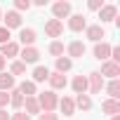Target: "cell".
Here are the masks:
<instances>
[{"label":"cell","mask_w":120,"mask_h":120,"mask_svg":"<svg viewBox=\"0 0 120 120\" xmlns=\"http://www.w3.org/2000/svg\"><path fill=\"white\" fill-rule=\"evenodd\" d=\"M104 85H106V80L101 78L99 71H92V73L87 75V92H90V94H101Z\"/></svg>","instance_id":"3957f363"},{"label":"cell","mask_w":120,"mask_h":120,"mask_svg":"<svg viewBox=\"0 0 120 120\" xmlns=\"http://www.w3.org/2000/svg\"><path fill=\"white\" fill-rule=\"evenodd\" d=\"M71 87H73V92L75 94H87V75H75L73 80H71Z\"/></svg>","instance_id":"ffe728a7"},{"label":"cell","mask_w":120,"mask_h":120,"mask_svg":"<svg viewBox=\"0 0 120 120\" xmlns=\"http://www.w3.org/2000/svg\"><path fill=\"white\" fill-rule=\"evenodd\" d=\"M85 38L92 40V42H101V40L106 38V31H104L101 24H87V28H85Z\"/></svg>","instance_id":"52a82bcc"},{"label":"cell","mask_w":120,"mask_h":120,"mask_svg":"<svg viewBox=\"0 0 120 120\" xmlns=\"http://www.w3.org/2000/svg\"><path fill=\"white\" fill-rule=\"evenodd\" d=\"M49 73H52V71H49L47 66H35V68H33V78H31V80H33L35 85H38V82H45V80L49 78Z\"/></svg>","instance_id":"d4e9b609"},{"label":"cell","mask_w":120,"mask_h":120,"mask_svg":"<svg viewBox=\"0 0 120 120\" xmlns=\"http://www.w3.org/2000/svg\"><path fill=\"white\" fill-rule=\"evenodd\" d=\"M35 99H38V104H40V111H42V113H54V108L59 106V97H56V92H52V90L38 92V94H35Z\"/></svg>","instance_id":"6da1fadb"},{"label":"cell","mask_w":120,"mask_h":120,"mask_svg":"<svg viewBox=\"0 0 120 120\" xmlns=\"http://www.w3.org/2000/svg\"><path fill=\"white\" fill-rule=\"evenodd\" d=\"M19 49H21V45L17 40H10L5 45H0V56L3 59H14V56H19Z\"/></svg>","instance_id":"30bf717a"},{"label":"cell","mask_w":120,"mask_h":120,"mask_svg":"<svg viewBox=\"0 0 120 120\" xmlns=\"http://www.w3.org/2000/svg\"><path fill=\"white\" fill-rule=\"evenodd\" d=\"M10 40H12V31H7L5 26H0V45H5Z\"/></svg>","instance_id":"f546056e"},{"label":"cell","mask_w":120,"mask_h":120,"mask_svg":"<svg viewBox=\"0 0 120 120\" xmlns=\"http://www.w3.org/2000/svg\"><path fill=\"white\" fill-rule=\"evenodd\" d=\"M38 40V33H35V28H19V45L21 47H33V42Z\"/></svg>","instance_id":"9c48e42d"},{"label":"cell","mask_w":120,"mask_h":120,"mask_svg":"<svg viewBox=\"0 0 120 120\" xmlns=\"http://www.w3.org/2000/svg\"><path fill=\"white\" fill-rule=\"evenodd\" d=\"M47 82H49V90L52 92H56V90H66V85H68V80H66V75H61V73H49V78H47Z\"/></svg>","instance_id":"4fadbf2b"},{"label":"cell","mask_w":120,"mask_h":120,"mask_svg":"<svg viewBox=\"0 0 120 120\" xmlns=\"http://www.w3.org/2000/svg\"><path fill=\"white\" fill-rule=\"evenodd\" d=\"M59 111H61L64 115H75V104H73V97H64V99H59Z\"/></svg>","instance_id":"d6986e66"},{"label":"cell","mask_w":120,"mask_h":120,"mask_svg":"<svg viewBox=\"0 0 120 120\" xmlns=\"http://www.w3.org/2000/svg\"><path fill=\"white\" fill-rule=\"evenodd\" d=\"M0 120H10V113H7V108H0Z\"/></svg>","instance_id":"e575fe53"},{"label":"cell","mask_w":120,"mask_h":120,"mask_svg":"<svg viewBox=\"0 0 120 120\" xmlns=\"http://www.w3.org/2000/svg\"><path fill=\"white\" fill-rule=\"evenodd\" d=\"M21 111H24L26 115H40V113H42V111H40V104H38L35 97H24V106H21Z\"/></svg>","instance_id":"9a60e30c"},{"label":"cell","mask_w":120,"mask_h":120,"mask_svg":"<svg viewBox=\"0 0 120 120\" xmlns=\"http://www.w3.org/2000/svg\"><path fill=\"white\" fill-rule=\"evenodd\" d=\"M3 26H5L7 31H12V28H21V14L14 12V10L3 12Z\"/></svg>","instance_id":"8992f818"},{"label":"cell","mask_w":120,"mask_h":120,"mask_svg":"<svg viewBox=\"0 0 120 120\" xmlns=\"http://www.w3.org/2000/svg\"><path fill=\"white\" fill-rule=\"evenodd\" d=\"M85 28H87V19H85V14H71V17H68V31L80 33V31H85Z\"/></svg>","instance_id":"7c38bea8"},{"label":"cell","mask_w":120,"mask_h":120,"mask_svg":"<svg viewBox=\"0 0 120 120\" xmlns=\"http://www.w3.org/2000/svg\"><path fill=\"white\" fill-rule=\"evenodd\" d=\"M5 68H7V59H3V56H0V73H3Z\"/></svg>","instance_id":"8d00e7d4"},{"label":"cell","mask_w":120,"mask_h":120,"mask_svg":"<svg viewBox=\"0 0 120 120\" xmlns=\"http://www.w3.org/2000/svg\"><path fill=\"white\" fill-rule=\"evenodd\" d=\"M104 90H106L108 99H115V101H120V80H118V78H115V80H108V82L104 85Z\"/></svg>","instance_id":"44dd1931"},{"label":"cell","mask_w":120,"mask_h":120,"mask_svg":"<svg viewBox=\"0 0 120 120\" xmlns=\"http://www.w3.org/2000/svg\"><path fill=\"white\" fill-rule=\"evenodd\" d=\"M47 52H49L54 59H59V56H64L66 47H64V42H61V40H52V42H49V47H47Z\"/></svg>","instance_id":"4316f807"},{"label":"cell","mask_w":120,"mask_h":120,"mask_svg":"<svg viewBox=\"0 0 120 120\" xmlns=\"http://www.w3.org/2000/svg\"><path fill=\"white\" fill-rule=\"evenodd\" d=\"M31 5H35V7H47V0H35V3H31Z\"/></svg>","instance_id":"d590c367"},{"label":"cell","mask_w":120,"mask_h":120,"mask_svg":"<svg viewBox=\"0 0 120 120\" xmlns=\"http://www.w3.org/2000/svg\"><path fill=\"white\" fill-rule=\"evenodd\" d=\"M45 35L47 38H61L64 35V21H56V19H47L45 21Z\"/></svg>","instance_id":"277c9868"},{"label":"cell","mask_w":120,"mask_h":120,"mask_svg":"<svg viewBox=\"0 0 120 120\" xmlns=\"http://www.w3.org/2000/svg\"><path fill=\"white\" fill-rule=\"evenodd\" d=\"M10 106H12L14 111H21V106H24V94H21L17 87L10 92Z\"/></svg>","instance_id":"484cf974"},{"label":"cell","mask_w":120,"mask_h":120,"mask_svg":"<svg viewBox=\"0 0 120 120\" xmlns=\"http://www.w3.org/2000/svg\"><path fill=\"white\" fill-rule=\"evenodd\" d=\"M10 120H31V115H26L24 111H17V113L10 115Z\"/></svg>","instance_id":"d6a6232c"},{"label":"cell","mask_w":120,"mask_h":120,"mask_svg":"<svg viewBox=\"0 0 120 120\" xmlns=\"http://www.w3.org/2000/svg\"><path fill=\"white\" fill-rule=\"evenodd\" d=\"M101 113H106V115H120V101H115V99H104L101 101Z\"/></svg>","instance_id":"e0dca14e"},{"label":"cell","mask_w":120,"mask_h":120,"mask_svg":"<svg viewBox=\"0 0 120 120\" xmlns=\"http://www.w3.org/2000/svg\"><path fill=\"white\" fill-rule=\"evenodd\" d=\"M104 7V0H90V3H87V10L90 12H99Z\"/></svg>","instance_id":"4dcf8cb0"},{"label":"cell","mask_w":120,"mask_h":120,"mask_svg":"<svg viewBox=\"0 0 120 120\" xmlns=\"http://www.w3.org/2000/svg\"><path fill=\"white\" fill-rule=\"evenodd\" d=\"M38 120H59V115L56 113H40Z\"/></svg>","instance_id":"836d02e7"},{"label":"cell","mask_w":120,"mask_h":120,"mask_svg":"<svg viewBox=\"0 0 120 120\" xmlns=\"http://www.w3.org/2000/svg\"><path fill=\"white\" fill-rule=\"evenodd\" d=\"M101 78H111V80H115L118 75H120V66L118 64H113V61H101Z\"/></svg>","instance_id":"5bb4252c"},{"label":"cell","mask_w":120,"mask_h":120,"mask_svg":"<svg viewBox=\"0 0 120 120\" xmlns=\"http://www.w3.org/2000/svg\"><path fill=\"white\" fill-rule=\"evenodd\" d=\"M73 104H75V111L80 108V111H92V97L90 94H75V99H73Z\"/></svg>","instance_id":"7402d4cb"},{"label":"cell","mask_w":120,"mask_h":120,"mask_svg":"<svg viewBox=\"0 0 120 120\" xmlns=\"http://www.w3.org/2000/svg\"><path fill=\"white\" fill-rule=\"evenodd\" d=\"M12 78H17V75H24L26 73V64L24 61H19V59H14V61L10 64V71H7Z\"/></svg>","instance_id":"83f0119b"},{"label":"cell","mask_w":120,"mask_h":120,"mask_svg":"<svg viewBox=\"0 0 120 120\" xmlns=\"http://www.w3.org/2000/svg\"><path fill=\"white\" fill-rule=\"evenodd\" d=\"M111 120H120V115H113V118H111Z\"/></svg>","instance_id":"74e56055"},{"label":"cell","mask_w":120,"mask_h":120,"mask_svg":"<svg viewBox=\"0 0 120 120\" xmlns=\"http://www.w3.org/2000/svg\"><path fill=\"white\" fill-rule=\"evenodd\" d=\"M33 5H31V0H14V12H28Z\"/></svg>","instance_id":"f1b7e54d"},{"label":"cell","mask_w":120,"mask_h":120,"mask_svg":"<svg viewBox=\"0 0 120 120\" xmlns=\"http://www.w3.org/2000/svg\"><path fill=\"white\" fill-rule=\"evenodd\" d=\"M99 19H101V24L115 21V19H118V7H115V5H104V7L99 10Z\"/></svg>","instance_id":"2e32d148"},{"label":"cell","mask_w":120,"mask_h":120,"mask_svg":"<svg viewBox=\"0 0 120 120\" xmlns=\"http://www.w3.org/2000/svg\"><path fill=\"white\" fill-rule=\"evenodd\" d=\"M0 21H3V7H0Z\"/></svg>","instance_id":"f35d334b"},{"label":"cell","mask_w":120,"mask_h":120,"mask_svg":"<svg viewBox=\"0 0 120 120\" xmlns=\"http://www.w3.org/2000/svg\"><path fill=\"white\" fill-rule=\"evenodd\" d=\"M17 87V78H12L7 71L0 73V92H12Z\"/></svg>","instance_id":"ac0fdd59"},{"label":"cell","mask_w":120,"mask_h":120,"mask_svg":"<svg viewBox=\"0 0 120 120\" xmlns=\"http://www.w3.org/2000/svg\"><path fill=\"white\" fill-rule=\"evenodd\" d=\"M52 14L56 21H61V19H68L73 14V5L68 3V0H56V3L52 5Z\"/></svg>","instance_id":"7a4b0ae2"},{"label":"cell","mask_w":120,"mask_h":120,"mask_svg":"<svg viewBox=\"0 0 120 120\" xmlns=\"http://www.w3.org/2000/svg\"><path fill=\"white\" fill-rule=\"evenodd\" d=\"M66 56L71 59H82L85 56V42L82 40H71L68 45H66Z\"/></svg>","instance_id":"5b68a950"},{"label":"cell","mask_w":120,"mask_h":120,"mask_svg":"<svg viewBox=\"0 0 120 120\" xmlns=\"http://www.w3.org/2000/svg\"><path fill=\"white\" fill-rule=\"evenodd\" d=\"M17 90H19L24 97H35V94H38V85H35L33 80H21Z\"/></svg>","instance_id":"cb8c5ba5"},{"label":"cell","mask_w":120,"mask_h":120,"mask_svg":"<svg viewBox=\"0 0 120 120\" xmlns=\"http://www.w3.org/2000/svg\"><path fill=\"white\" fill-rule=\"evenodd\" d=\"M10 106V92H0V108Z\"/></svg>","instance_id":"1f68e13d"},{"label":"cell","mask_w":120,"mask_h":120,"mask_svg":"<svg viewBox=\"0 0 120 120\" xmlns=\"http://www.w3.org/2000/svg\"><path fill=\"white\" fill-rule=\"evenodd\" d=\"M54 68H56V73L66 75V73L73 68V61H71L68 56H59V59H54Z\"/></svg>","instance_id":"603a6c76"},{"label":"cell","mask_w":120,"mask_h":120,"mask_svg":"<svg viewBox=\"0 0 120 120\" xmlns=\"http://www.w3.org/2000/svg\"><path fill=\"white\" fill-rule=\"evenodd\" d=\"M19 61H24V64H38L40 61V49L33 45V47H21L19 49Z\"/></svg>","instance_id":"ba28073f"},{"label":"cell","mask_w":120,"mask_h":120,"mask_svg":"<svg viewBox=\"0 0 120 120\" xmlns=\"http://www.w3.org/2000/svg\"><path fill=\"white\" fill-rule=\"evenodd\" d=\"M92 54H94V59H99V61H108V56H111V45H108L106 40H101V42H94V49H92Z\"/></svg>","instance_id":"8fae6325"}]
</instances>
